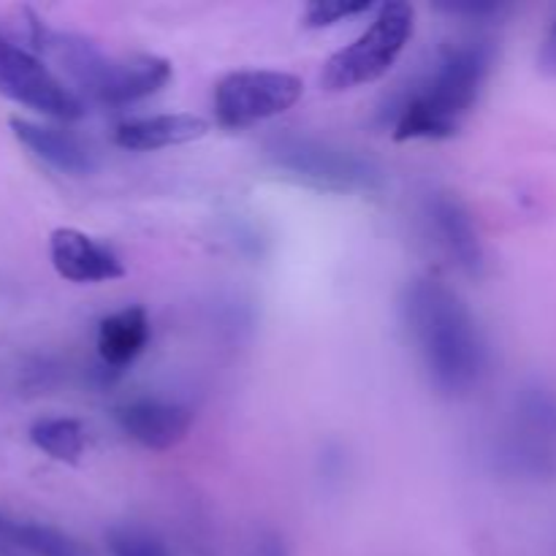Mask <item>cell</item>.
Instances as JSON below:
<instances>
[{"label": "cell", "mask_w": 556, "mask_h": 556, "mask_svg": "<svg viewBox=\"0 0 556 556\" xmlns=\"http://www.w3.org/2000/svg\"><path fill=\"white\" fill-rule=\"evenodd\" d=\"M372 11L369 0H313L304 9V25L307 27H329L351 16Z\"/></svg>", "instance_id": "obj_18"}, {"label": "cell", "mask_w": 556, "mask_h": 556, "mask_svg": "<svg viewBox=\"0 0 556 556\" xmlns=\"http://www.w3.org/2000/svg\"><path fill=\"white\" fill-rule=\"evenodd\" d=\"M494 54L497 47L483 33L443 43L427 76L394 109V139H454L486 87Z\"/></svg>", "instance_id": "obj_2"}, {"label": "cell", "mask_w": 556, "mask_h": 556, "mask_svg": "<svg viewBox=\"0 0 556 556\" xmlns=\"http://www.w3.org/2000/svg\"><path fill=\"white\" fill-rule=\"evenodd\" d=\"M402 324L429 383L451 400L470 396L489 369V345L465 299L438 277H416L402 293Z\"/></svg>", "instance_id": "obj_1"}, {"label": "cell", "mask_w": 556, "mask_h": 556, "mask_svg": "<svg viewBox=\"0 0 556 556\" xmlns=\"http://www.w3.org/2000/svg\"><path fill=\"white\" fill-rule=\"evenodd\" d=\"M304 81L286 71H233L215 85V119L220 128H250L299 103Z\"/></svg>", "instance_id": "obj_8"}, {"label": "cell", "mask_w": 556, "mask_h": 556, "mask_svg": "<svg viewBox=\"0 0 556 556\" xmlns=\"http://www.w3.org/2000/svg\"><path fill=\"white\" fill-rule=\"evenodd\" d=\"M424 220L438 248L465 271L467 277H481L486 269V250L478 233L472 212L465 201L448 190H432L424 199Z\"/></svg>", "instance_id": "obj_9"}, {"label": "cell", "mask_w": 556, "mask_h": 556, "mask_svg": "<svg viewBox=\"0 0 556 556\" xmlns=\"http://www.w3.org/2000/svg\"><path fill=\"white\" fill-rule=\"evenodd\" d=\"M443 11H448V14H456V16H467V20H486V16H494V14H503L505 5L503 3H443L440 5Z\"/></svg>", "instance_id": "obj_19"}, {"label": "cell", "mask_w": 556, "mask_h": 556, "mask_svg": "<svg viewBox=\"0 0 556 556\" xmlns=\"http://www.w3.org/2000/svg\"><path fill=\"white\" fill-rule=\"evenodd\" d=\"M497 462L510 476H546L556 462V396L541 386L516 396L514 416L497 440Z\"/></svg>", "instance_id": "obj_7"}, {"label": "cell", "mask_w": 556, "mask_h": 556, "mask_svg": "<svg viewBox=\"0 0 556 556\" xmlns=\"http://www.w3.org/2000/svg\"><path fill=\"white\" fill-rule=\"evenodd\" d=\"M264 155L275 172L324 193L375 195L386 188V172L378 161L315 136H277Z\"/></svg>", "instance_id": "obj_4"}, {"label": "cell", "mask_w": 556, "mask_h": 556, "mask_svg": "<svg viewBox=\"0 0 556 556\" xmlns=\"http://www.w3.org/2000/svg\"><path fill=\"white\" fill-rule=\"evenodd\" d=\"M9 125L16 141L30 155H36L38 161L54 168V172L68 174V177H90V174H96V152L79 136L71 134V130L58 128V125L36 123V119L27 117H11Z\"/></svg>", "instance_id": "obj_12"}, {"label": "cell", "mask_w": 556, "mask_h": 556, "mask_svg": "<svg viewBox=\"0 0 556 556\" xmlns=\"http://www.w3.org/2000/svg\"><path fill=\"white\" fill-rule=\"evenodd\" d=\"M49 258L63 280L79 282H112L125 277L119 255L109 244L98 242L79 228H58L49 237Z\"/></svg>", "instance_id": "obj_11"}, {"label": "cell", "mask_w": 556, "mask_h": 556, "mask_svg": "<svg viewBox=\"0 0 556 556\" xmlns=\"http://www.w3.org/2000/svg\"><path fill=\"white\" fill-rule=\"evenodd\" d=\"M30 52L47 58L65 79L103 106H130L155 96L172 81V63L155 54H112L79 33L54 30L25 9Z\"/></svg>", "instance_id": "obj_3"}, {"label": "cell", "mask_w": 556, "mask_h": 556, "mask_svg": "<svg viewBox=\"0 0 556 556\" xmlns=\"http://www.w3.org/2000/svg\"><path fill=\"white\" fill-rule=\"evenodd\" d=\"M106 546L112 556H172L161 538L134 525L112 527L106 532Z\"/></svg>", "instance_id": "obj_17"}, {"label": "cell", "mask_w": 556, "mask_h": 556, "mask_svg": "<svg viewBox=\"0 0 556 556\" xmlns=\"http://www.w3.org/2000/svg\"><path fill=\"white\" fill-rule=\"evenodd\" d=\"M147 342H150V315L139 304L106 315L98 326V356L112 369L134 364L144 353Z\"/></svg>", "instance_id": "obj_14"}, {"label": "cell", "mask_w": 556, "mask_h": 556, "mask_svg": "<svg viewBox=\"0 0 556 556\" xmlns=\"http://www.w3.org/2000/svg\"><path fill=\"white\" fill-rule=\"evenodd\" d=\"M210 134V123L195 114H152L117 125L114 144L130 152H155L168 147L190 144Z\"/></svg>", "instance_id": "obj_13"}, {"label": "cell", "mask_w": 556, "mask_h": 556, "mask_svg": "<svg viewBox=\"0 0 556 556\" xmlns=\"http://www.w3.org/2000/svg\"><path fill=\"white\" fill-rule=\"evenodd\" d=\"M0 535L9 538L11 543H16L33 556H92L81 543H76L65 532L47 525H33V521L0 519Z\"/></svg>", "instance_id": "obj_15"}, {"label": "cell", "mask_w": 556, "mask_h": 556, "mask_svg": "<svg viewBox=\"0 0 556 556\" xmlns=\"http://www.w3.org/2000/svg\"><path fill=\"white\" fill-rule=\"evenodd\" d=\"M0 96L43 117L74 123L85 117L81 98L38 58L0 30Z\"/></svg>", "instance_id": "obj_6"}, {"label": "cell", "mask_w": 556, "mask_h": 556, "mask_svg": "<svg viewBox=\"0 0 556 556\" xmlns=\"http://www.w3.org/2000/svg\"><path fill=\"white\" fill-rule=\"evenodd\" d=\"M413 30L416 11L410 3L391 0L380 5L367 30L326 60L320 74L324 90L345 92L383 79L407 49Z\"/></svg>", "instance_id": "obj_5"}, {"label": "cell", "mask_w": 556, "mask_h": 556, "mask_svg": "<svg viewBox=\"0 0 556 556\" xmlns=\"http://www.w3.org/2000/svg\"><path fill=\"white\" fill-rule=\"evenodd\" d=\"M538 65H541L543 74L556 76V20L548 27L546 38H543L541 52H538Z\"/></svg>", "instance_id": "obj_20"}, {"label": "cell", "mask_w": 556, "mask_h": 556, "mask_svg": "<svg viewBox=\"0 0 556 556\" xmlns=\"http://www.w3.org/2000/svg\"><path fill=\"white\" fill-rule=\"evenodd\" d=\"M30 443L54 462L74 465L85 454V427L76 418H38L30 427Z\"/></svg>", "instance_id": "obj_16"}, {"label": "cell", "mask_w": 556, "mask_h": 556, "mask_svg": "<svg viewBox=\"0 0 556 556\" xmlns=\"http://www.w3.org/2000/svg\"><path fill=\"white\" fill-rule=\"evenodd\" d=\"M255 556H291V554H288V546L286 541H282V535L266 530L261 532L258 541H255Z\"/></svg>", "instance_id": "obj_21"}, {"label": "cell", "mask_w": 556, "mask_h": 556, "mask_svg": "<svg viewBox=\"0 0 556 556\" xmlns=\"http://www.w3.org/2000/svg\"><path fill=\"white\" fill-rule=\"evenodd\" d=\"M114 421L134 443L147 451H172L188 438L193 427V413L177 402H163L141 396L114 410Z\"/></svg>", "instance_id": "obj_10"}]
</instances>
